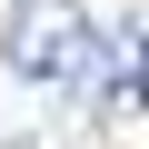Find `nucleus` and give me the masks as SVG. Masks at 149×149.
Masks as SVG:
<instances>
[{
    "mask_svg": "<svg viewBox=\"0 0 149 149\" xmlns=\"http://www.w3.org/2000/svg\"><path fill=\"white\" fill-rule=\"evenodd\" d=\"M90 50H100V30H90L80 0H10V20H0V70H10V80H30V90L80 80Z\"/></svg>",
    "mask_w": 149,
    "mask_h": 149,
    "instance_id": "nucleus-1",
    "label": "nucleus"
},
{
    "mask_svg": "<svg viewBox=\"0 0 149 149\" xmlns=\"http://www.w3.org/2000/svg\"><path fill=\"white\" fill-rule=\"evenodd\" d=\"M0 149H40V139H0Z\"/></svg>",
    "mask_w": 149,
    "mask_h": 149,
    "instance_id": "nucleus-2",
    "label": "nucleus"
}]
</instances>
